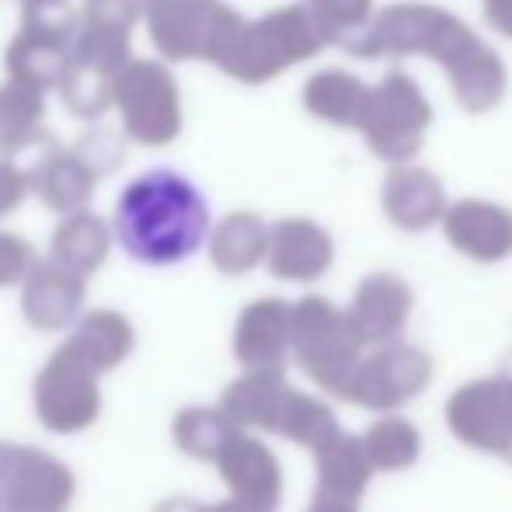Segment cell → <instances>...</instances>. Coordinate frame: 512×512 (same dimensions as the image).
Wrapping results in <instances>:
<instances>
[{
  "label": "cell",
  "instance_id": "cell-1",
  "mask_svg": "<svg viewBox=\"0 0 512 512\" xmlns=\"http://www.w3.org/2000/svg\"><path fill=\"white\" fill-rule=\"evenodd\" d=\"M115 237L140 265H178L209 237V203L192 178L175 168H150L122 189Z\"/></svg>",
  "mask_w": 512,
  "mask_h": 512
}]
</instances>
